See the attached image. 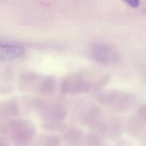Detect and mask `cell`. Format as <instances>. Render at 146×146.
<instances>
[{
    "label": "cell",
    "mask_w": 146,
    "mask_h": 146,
    "mask_svg": "<svg viewBox=\"0 0 146 146\" xmlns=\"http://www.w3.org/2000/svg\"><path fill=\"white\" fill-rule=\"evenodd\" d=\"M1 132L10 135L15 146H30L37 134L36 127L32 123L21 119L9 121L1 128Z\"/></svg>",
    "instance_id": "cell-1"
},
{
    "label": "cell",
    "mask_w": 146,
    "mask_h": 146,
    "mask_svg": "<svg viewBox=\"0 0 146 146\" xmlns=\"http://www.w3.org/2000/svg\"><path fill=\"white\" fill-rule=\"evenodd\" d=\"M99 100L103 105L120 112L129 110L135 102V97L132 94L115 89L102 91L99 94Z\"/></svg>",
    "instance_id": "cell-2"
},
{
    "label": "cell",
    "mask_w": 146,
    "mask_h": 146,
    "mask_svg": "<svg viewBox=\"0 0 146 146\" xmlns=\"http://www.w3.org/2000/svg\"><path fill=\"white\" fill-rule=\"evenodd\" d=\"M90 54L93 60L104 65H114L120 60V53L116 48L105 42L93 44L90 48Z\"/></svg>",
    "instance_id": "cell-3"
},
{
    "label": "cell",
    "mask_w": 146,
    "mask_h": 146,
    "mask_svg": "<svg viewBox=\"0 0 146 146\" xmlns=\"http://www.w3.org/2000/svg\"><path fill=\"white\" fill-rule=\"evenodd\" d=\"M93 86L83 75L75 74L65 78L62 83L61 88L65 93L76 94L89 91Z\"/></svg>",
    "instance_id": "cell-4"
},
{
    "label": "cell",
    "mask_w": 146,
    "mask_h": 146,
    "mask_svg": "<svg viewBox=\"0 0 146 146\" xmlns=\"http://www.w3.org/2000/svg\"><path fill=\"white\" fill-rule=\"evenodd\" d=\"M62 132L63 140L69 145H79L85 137L83 130L77 127H67Z\"/></svg>",
    "instance_id": "cell-5"
},
{
    "label": "cell",
    "mask_w": 146,
    "mask_h": 146,
    "mask_svg": "<svg viewBox=\"0 0 146 146\" xmlns=\"http://www.w3.org/2000/svg\"><path fill=\"white\" fill-rule=\"evenodd\" d=\"M24 52V49L20 45L12 44L0 45V59L1 60H14L21 56Z\"/></svg>",
    "instance_id": "cell-6"
},
{
    "label": "cell",
    "mask_w": 146,
    "mask_h": 146,
    "mask_svg": "<svg viewBox=\"0 0 146 146\" xmlns=\"http://www.w3.org/2000/svg\"><path fill=\"white\" fill-rule=\"evenodd\" d=\"M124 127L123 121L121 118H112L108 122L106 135L111 140L117 141L122 135Z\"/></svg>",
    "instance_id": "cell-7"
},
{
    "label": "cell",
    "mask_w": 146,
    "mask_h": 146,
    "mask_svg": "<svg viewBox=\"0 0 146 146\" xmlns=\"http://www.w3.org/2000/svg\"><path fill=\"white\" fill-rule=\"evenodd\" d=\"M146 122L142 120L137 115L128 122L127 129L128 133L133 137H138L142 134L145 130Z\"/></svg>",
    "instance_id": "cell-8"
},
{
    "label": "cell",
    "mask_w": 146,
    "mask_h": 146,
    "mask_svg": "<svg viewBox=\"0 0 146 146\" xmlns=\"http://www.w3.org/2000/svg\"><path fill=\"white\" fill-rule=\"evenodd\" d=\"M61 140L57 135L46 134L37 139L34 146H61Z\"/></svg>",
    "instance_id": "cell-9"
},
{
    "label": "cell",
    "mask_w": 146,
    "mask_h": 146,
    "mask_svg": "<svg viewBox=\"0 0 146 146\" xmlns=\"http://www.w3.org/2000/svg\"><path fill=\"white\" fill-rule=\"evenodd\" d=\"M84 139L85 146H101L100 137L94 131L88 132Z\"/></svg>",
    "instance_id": "cell-10"
},
{
    "label": "cell",
    "mask_w": 146,
    "mask_h": 146,
    "mask_svg": "<svg viewBox=\"0 0 146 146\" xmlns=\"http://www.w3.org/2000/svg\"><path fill=\"white\" fill-rule=\"evenodd\" d=\"M42 127L44 130L50 131L62 132L67 127L65 124L62 122L44 121L42 124Z\"/></svg>",
    "instance_id": "cell-11"
},
{
    "label": "cell",
    "mask_w": 146,
    "mask_h": 146,
    "mask_svg": "<svg viewBox=\"0 0 146 146\" xmlns=\"http://www.w3.org/2000/svg\"><path fill=\"white\" fill-rule=\"evenodd\" d=\"M55 86L54 80L50 77L43 79L38 86V90L43 93H48L52 92Z\"/></svg>",
    "instance_id": "cell-12"
},
{
    "label": "cell",
    "mask_w": 146,
    "mask_h": 146,
    "mask_svg": "<svg viewBox=\"0 0 146 146\" xmlns=\"http://www.w3.org/2000/svg\"><path fill=\"white\" fill-rule=\"evenodd\" d=\"M110 76L109 75H104L102 78H100L93 85V88L96 90H99L105 86L109 82Z\"/></svg>",
    "instance_id": "cell-13"
},
{
    "label": "cell",
    "mask_w": 146,
    "mask_h": 146,
    "mask_svg": "<svg viewBox=\"0 0 146 146\" xmlns=\"http://www.w3.org/2000/svg\"><path fill=\"white\" fill-rule=\"evenodd\" d=\"M137 115L142 120L146 122V105L141 106L138 109Z\"/></svg>",
    "instance_id": "cell-14"
},
{
    "label": "cell",
    "mask_w": 146,
    "mask_h": 146,
    "mask_svg": "<svg viewBox=\"0 0 146 146\" xmlns=\"http://www.w3.org/2000/svg\"><path fill=\"white\" fill-rule=\"evenodd\" d=\"M115 146H133V143L125 139H120L117 141Z\"/></svg>",
    "instance_id": "cell-15"
},
{
    "label": "cell",
    "mask_w": 146,
    "mask_h": 146,
    "mask_svg": "<svg viewBox=\"0 0 146 146\" xmlns=\"http://www.w3.org/2000/svg\"><path fill=\"white\" fill-rule=\"evenodd\" d=\"M130 7L137 8L139 6L140 0H123Z\"/></svg>",
    "instance_id": "cell-16"
},
{
    "label": "cell",
    "mask_w": 146,
    "mask_h": 146,
    "mask_svg": "<svg viewBox=\"0 0 146 146\" xmlns=\"http://www.w3.org/2000/svg\"><path fill=\"white\" fill-rule=\"evenodd\" d=\"M142 135L140 146H146V129Z\"/></svg>",
    "instance_id": "cell-17"
},
{
    "label": "cell",
    "mask_w": 146,
    "mask_h": 146,
    "mask_svg": "<svg viewBox=\"0 0 146 146\" xmlns=\"http://www.w3.org/2000/svg\"><path fill=\"white\" fill-rule=\"evenodd\" d=\"M0 146H9L7 145L4 143V142H2L1 141L0 143Z\"/></svg>",
    "instance_id": "cell-18"
},
{
    "label": "cell",
    "mask_w": 146,
    "mask_h": 146,
    "mask_svg": "<svg viewBox=\"0 0 146 146\" xmlns=\"http://www.w3.org/2000/svg\"><path fill=\"white\" fill-rule=\"evenodd\" d=\"M103 146H110L109 145H104Z\"/></svg>",
    "instance_id": "cell-19"
}]
</instances>
